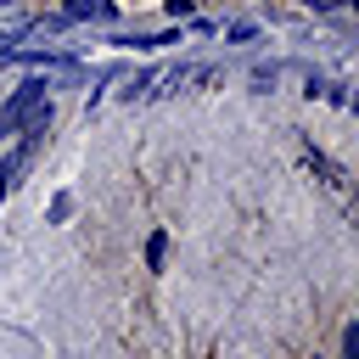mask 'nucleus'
I'll use <instances>...</instances> for the list:
<instances>
[{
    "instance_id": "obj_6",
    "label": "nucleus",
    "mask_w": 359,
    "mask_h": 359,
    "mask_svg": "<svg viewBox=\"0 0 359 359\" xmlns=\"http://www.w3.org/2000/svg\"><path fill=\"white\" fill-rule=\"evenodd\" d=\"M67 213H73V196H56V202H50V224H62Z\"/></svg>"
},
{
    "instance_id": "obj_7",
    "label": "nucleus",
    "mask_w": 359,
    "mask_h": 359,
    "mask_svg": "<svg viewBox=\"0 0 359 359\" xmlns=\"http://www.w3.org/2000/svg\"><path fill=\"white\" fill-rule=\"evenodd\" d=\"M168 11L174 17H191V0H168Z\"/></svg>"
},
{
    "instance_id": "obj_8",
    "label": "nucleus",
    "mask_w": 359,
    "mask_h": 359,
    "mask_svg": "<svg viewBox=\"0 0 359 359\" xmlns=\"http://www.w3.org/2000/svg\"><path fill=\"white\" fill-rule=\"evenodd\" d=\"M337 6H359V0H337Z\"/></svg>"
},
{
    "instance_id": "obj_9",
    "label": "nucleus",
    "mask_w": 359,
    "mask_h": 359,
    "mask_svg": "<svg viewBox=\"0 0 359 359\" xmlns=\"http://www.w3.org/2000/svg\"><path fill=\"white\" fill-rule=\"evenodd\" d=\"M0 6H11V0H0Z\"/></svg>"
},
{
    "instance_id": "obj_2",
    "label": "nucleus",
    "mask_w": 359,
    "mask_h": 359,
    "mask_svg": "<svg viewBox=\"0 0 359 359\" xmlns=\"http://www.w3.org/2000/svg\"><path fill=\"white\" fill-rule=\"evenodd\" d=\"M39 146H45V129H22V140L6 151V163H0V196H11L17 191V180L28 174V163L39 157Z\"/></svg>"
},
{
    "instance_id": "obj_5",
    "label": "nucleus",
    "mask_w": 359,
    "mask_h": 359,
    "mask_svg": "<svg viewBox=\"0 0 359 359\" xmlns=\"http://www.w3.org/2000/svg\"><path fill=\"white\" fill-rule=\"evenodd\" d=\"M342 359H359V325L353 320L342 325Z\"/></svg>"
},
{
    "instance_id": "obj_4",
    "label": "nucleus",
    "mask_w": 359,
    "mask_h": 359,
    "mask_svg": "<svg viewBox=\"0 0 359 359\" xmlns=\"http://www.w3.org/2000/svg\"><path fill=\"white\" fill-rule=\"evenodd\" d=\"M163 258H168V236H163V230H151V236H146V264H151V269H163Z\"/></svg>"
},
{
    "instance_id": "obj_3",
    "label": "nucleus",
    "mask_w": 359,
    "mask_h": 359,
    "mask_svg": "<svg viewBox=\"0 0 359 359\" xmlns=\"http://www.w3.org/2000/svg\"><path fill=\"white\" fill-rule=\"evenodd\" d=\"M112 11H118L112 0H67V6H62V17H67V22H107Z\"/></svg>"
},
{
    "instance_id": "obj_1",
    "label": "nucleus",
    "mask_w": 359,
    "mask_h": 359,
    "mask_svg": "<svg viewBox=\"0 0 359 359\" xmlns=\"http://www.w3.org/2000/svg\"><path fill=\"white\" fill-rule=\"evenodd\" d=\"M45 123H50V95H45V84H39V79L17 84L11 101L0 107V135H22V129H45Z\"/></svg>"
}]
</instances>
